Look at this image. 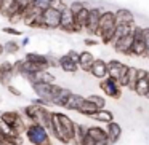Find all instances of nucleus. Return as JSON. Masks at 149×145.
Segmentation results:
<instances>
[{"label":"nucleus","mask_w":149,"mask_h":145,"mask_svg":"<svg viewBox=\"0 0 149 145\" xmlns=\"http://www.w3.org/2000/svg\"><path fill=\"white\" fill-rule=\"evenodd\" d=\"M116 34V18H114V11L104 10L100 18V24H98V32L96 37H100V42L104 45H111Z\"/></svg>","instance_id":"1"},{"label":"nucleus","mask_w":149,"mask_h":145,"mask_svg":"<svg viewBox=\"0 0 149 145\" xmlns=\"http://www.w3.org/2000/svg\"><path fill=\"white\" fill-rule=\"evenodd\" d=\"M24 137L31 145H53L50 132L39 123H27Z\"/></svg>","instance_id":"2"},{"label":"nucleus","mask_w":149,"mask_h":145,"mask_svg":"<svg viewBox=\"0 0 149 145\" xmlns=\"http://www.w3.org/2000/svg\"><path fill=\"white\" fill-rule=\"evenodd\" d=\"M100 88L103 89L104 96L111 97V99H120L122 97V88L119 86L116 78L106 77L103 80H100Z\"/></svg>","instance_id":"3"},{"label":"nucleus","mask_w":149,"mask_h":145,"mask_svg":"<svg viewBox=\"0 0 149 145\" xmlns=\"http://www.w3.org/2000/svg\"><path fill=\"white\" fill-rule=\"evenodd\" d=\"M42 19H43V29L55 30L59 27V23H61V11L50 7L42 11Z\"/></svg>","instance_id":"4"},{"label":"nucleus","mask_w":149,"mask_h":145,"mask_svg":"<svg viewBox=\"0 0 149 145\" xmlns=\"http://www.w3.org/2000/svg\"><path fill=\"white\" fill-rule=\"evenodd\" d=\"M103 8L101 7H91L90 11H88V21H87V26H85V30L88 32V35L91 37H96L98 32V24H100V18L103 14Z\"/></svg>","instance_id":"5"},{"label":"nucleus","mask_w":149,"mask_h":145,"mask_svg":"<svg viewBox=\"0 0 149 145\" xmlns=\"http://www.w3.org/2000/svg\"><path fill=\"white\" fill-rule=\"evenodd\" d=\"M144 54H146V46H144V40H143L141 27L136 26L135 32H133V45H132L130 56H135V58H144Z\"/></svg>","instance_id":"6"},{"label":"nucleus","mask_w":149,"mask_h":145,"mask_svg":"<svg viewBox=\"0 0 149 145\" xmlns=\"http://www.w3.org/2000/svg\"><path fill=\"white\" fill-rule=\"evenodd\" d=\"M133 32H135V30H133ZM132 45H133V34L125 35V37H120V38H117L116 42L111 43V46L114 48V51L119 53V54H123V56H130Z\"/></svg>","instance_id":"7"},{"label":"nucleus","mask_w":149,"mask_h":145,"mask_svg":"<svg viewBox=\"0 0 149 145\" xmlns=\"http://www.w3.org/2000/svg\"><path fill=\"white\" fill-rule=\"evenodd\" d=\"M31 86H32L37 97L43 99L48 105H52V88H53L52 83H42V81H39V83L31 85Z\"/></svg>","instance_id":"8"},{"label":"nucleus","mask_w":149,"mask_h":145,"mask_svg":"<svg viewBox=\"0 0 149 145\" xmlns=\"http://www.w3.org/2000/svg\"><path fill=\"white\" fill-rule=\"evenodd\" d=\"M88 74L91 75V77L98 78V80H103V78L107 77V61H104V59H95L93 64H91L90 67V72Z\"/></svg>","instance_id":"9"},{"label":"nucleus","mask_w":149,"mask_h":145,"mask_svg":"<svg viewBox=\"0 0 149 145\" xmlns=\"http://www.w3.org/2000/svg\"><path fill=\"white\" fill-rule=\"evenodd\" d=\"M58 29L64 34H77L75 26H74V18H72V14L68 10L61 13V23H59Z\"/></svg>","instance_id":"10"},{"label":"nucleus","mask_w":149,"mask_h":145,"mask_svg":"<svg viewBox=\"0 0 149 145\" xmlns=\"http://www.w3.org/2000/svg\"><path fill=\"white\" fill-rule=\"evenodd\" d=\"M58 67L66 74H77L79 72V64H75L68 54L58 56Z\"/></svg>","instance_id":"11"},{"label":"nucleus","mask_w":149,"mask_h":145,"mask_svg":"<svg viewBox=\"0 0 149 145\" xmlns=\"http://www.w3.org/2000/svg\"><path fill=\"white\" fill-rule=\"evenodd\" d=\"M95 56L91 51H88V49H84V51L79 53V70H84V72H90V67L91 64H93L95 61Z\"/></svg>","instance_id":"12"},{"label":"nucleus","mask_w":149,"mask_h":145,"mask_svg":"<svg viewBox=\"0 0 149 145\" xmlns=\"http://www.w3.org/2000/svg\"><path fill=\"white\" fill-rule=\"evenodd\" d=\"M106 134H107V139H109L111 145H114L116 142H119L120 135H122V126L116 121H111L106 124Z\"/></svg>","instance_id":"13"},{"label":"nucleus","mask_w":149,"mask_h":145,"mask_svg":"<svg viewBox=\"0 0 149 145\" xmlns=\"http://www.w3.org/2000/svg\"><path fill=\"white\" fill-rule=\"evenodd\" d=\"M13 13H23V11L18 8L16 0H0V16L8 18Z\"/></svg>","instance_id":"14"},{"label":"nucleus","mask_w":149,"mask_h":145,"mask_svg":"<svg viewBox=\"0 0 149 145\" xmlns=\"http://www.w3.org/2000/svg\"><path fill=\"white\" fill-rule=\"evenodd\" d=\"M88 11H90V8L85 5V7L82 8L77 14L72 16V18H74V26H75L77 34L82 32V30H85V26H87V21H88Z\"/></svg>","instance_id":"15"},{"label":"nucleus","mask_w":149,"mask_h":145,"mask_svg":"<svg viewBox=\"0 0 149 145\" xmlns=\"http://www.w3.org/2000/svg\"><path fill=\"white\" fill-rule=\"evenodd\" d=\"M114 18H116V26L117 24H130L135 23V14L128 10V8H119L114 11Z\"/></svg>","instance_id":"16"},{"label":"nucleus","mask_w":149,"mask_h":145,"mask_svg":"<svg viewBox=\"0 0 149 145\" xmlns=\"http://www.w3.org/2000/svg\"><path fill=\"white\" fill-rule=\"evenodd\" d=\"M90 118L93 120V121L100 123V124L106 126L107 123L114 121V113L111 112V110H107V109H100V110H96V112H95Z\"/></svg>","instance_id":"17"},{"label":"nucleus","mask_w":149,"mask_h":145,"mask_svg":"<svg viewBox=\"0 0 149 145\" xmlns=\"http://www.w3.org/2000/svg\"><path fill=\"white\" fill-rule=\"evenodd\" d=\"M85 100V97L82 96V94H75V93H71L68 97V100H66L64 107L63 109L68 110V112H77V109L80 107V104Z\"/></svg>","instance_id":"18"},{"label":"nucleus","mask_w":149,"mask_h":145,"mask_svg":"<svg viewBox=\"0 0 149 145\" xmlns=\"http://www.w3.org/2000/svg\"><path fill=\"white\" fill-rule=\"evenodd\" d=\"M58 118H59V123H61L63 129L66 131V134H68L69 137L72 139V135H74V126H75V121L68 115V113H64V112H58Z\"/></svg>","instance_id":"19"},{"label":"nucleus","mask_w":149,"mask_h":145,"mask_svg":"<svg viewBox=\"0 0 149 145\" xmlns=\"http://www.w3.org/2000/svg\"><path fill=\"white\" fill-rule=\"evenodd\" d=\"M72 91L71 89H68V88H64L63 86L61 89L58 91V93L53 96V99H52V107L55 105V107H64V104H66V100H68V97H69V94H71Z\"/></svg>","instance_id":"20"},{"label":"nucleus","mask_w":149,"mask_h":145,"mask_svg":"<svg viewBox=\"0 0 149 145\" xmlns=\"http://www.w3.org/2000/svg\"><path fill=\"white\" fill-rule=\"evenodd\" d=\"M24 59L29 62H34V64H40V65H47V67L50 69L48 65V54H43V53H36V51H31L27 53L26 56H24Z\"/></svg>","instance_id":"21"},{"label":"nucleus","mask_w":149,"mask_h":145,"mask_svg":"<svg viewBox=\"0 0 149 145\" xmlns=\"http://www.w3.org/2000/svg\"><path fill=\"white\" fill-rule=\"evenodd\" d=\"M123 64H125V62L119 61V59H111V61H107V77L116 78L117 80V77H119L120 70H122Z\"/></svg>","instance_id":"22"},{"label":"nucleus","mask_w":149,"mask_h":145,"mask_svg":"<svg viewBox=\"0 0 149 145\" xmlns=\"http://www.w3.org/2000/svg\"><path fill=\"white\" fill-rule=\"evenodd\" d=\"M88 134V124H84V123H75L74 126V135H72V144L79 145L84 135Z\"/></svg>","instance_id":"23"},{"label":"nucleus","mask_w":149,"mask_h":145,"mask_svg":"<svg viewBox=\"0 0 149 145\" xmlns=\"http://www.w3.org/2000/svg\"><path fill=\"white\" fill-rule=\"evenodd\" d=\"M21 116L23 115H21L19 110H5V112H0V118L3 120L7 124H10V126H13Z\"/></svg>","instance_id":"24"},{"label":"nucleus","mask_w":149,"mask_h":145,"mask_svg":"<svg viewBox=\"0 0 149 145\" xmlns=\"http://www.w3.org/2000/svg\"><path fill=\"white\" fill-rule=\"evenodd\" d=\"M96 110H98V109H96V105H95L93 102H90V100H88L87 97H85V100L80 104V107L77 109V113H80V115L88 116V118H90V116L93 115V113L96 112Z\"/></svg>","instance_id":"25"},{"label":"nucleus","mask_w":149,"mask_h":145,"mask_svg":"<svg viewBox=\"0 0 149 145\" xmlns=\"http://www.w3.org/2000/svg\"><path fill=\"white\" fill-rule=\"evenodd\" d=\"M136 81H138V67L128 65V70H127V88L130 91H133Z\"/></svg>","instance_id":"26"},{"label":"nucleus","mask_w":149,"mask_h":145,"mask_svg":"<svg viewBox=\"0 0 149 145\" xmlns=\"http://www.w3.org/2000/svg\"><path fill=\"white\" fill-rule=\"evenodd\" d=\"M148 89H149L148 77H146V78H138V81H136L135 88H133V93H135L136 96L144 97V96H146V93H148Z\"/></svg>","instance_id":"27"},{"label":"nucleus","mask_w":149,"mask_h":145,"mask_svg":"<svg viewBox=\"0 0 149 145\" xmlns=\"http://www.w3.org/2000/svg\"><path fill=\"white\" fill-rule=\"evenodd\" d=\"M88 135L93 137L95 140H101V139H106V129L103 126H88Z\"/></svg>","instance_id":"28"},{"label":"nucleus","mask_w":149,"mask_h":145,"mask_svg":"<svg viewBox=\"0 0 149 145\" xmlns=\"http://www.w3.org/2000/svg\"><path fill=\"white\" fill-rule=\"evenodd\" d=\"M39 81L53 85V83H56V77L50 70H42V72H37L36 74V83H39Z\"/></svg>","instance_id":"29"},{"label":"nucleus","mask_w":149,"mask_h":145,"mask_svg":"<svg viewBox=\"0 0 149 145\" xmlns=\"http://www.w3.org/2000/svg\"><path fill=\"white\" fill-rule=\"evenodd\" d=\"M21 49V45L16 42V40H7V42L3 43V53L5 54H16V53H19Z\"/></svg>","instance_id":"30"},{"label":"nucleus","mask_w":149,"mask_h":145,"mask_svg":"<svg viewBox=\"0 0 149 145\" xmlns=\"http://www.w3.org/2000/svg\"><path fill=\"white\" fill-rule=\"evenodd\" d=\"M90 102H93L95 105H96V109H106V97L100 96V94H90V96L87 97Z\"/></svg>","instance_id":"31"},{"label":"nucleus","mask_w":149,"mask_h":145,"mask_svg":"<svg viewBox=\"0 0 149 145\" xmlns=\"http://www.w3.org/2000/svg\"><path fill=\"white\" fill-rule=\"evenodd\" d=\"M84 7H85L84 2H80V0H74V2H71V3L68 5V11L72 14V16H74V14H77Z\"/></svg>","instance_id":"32"},{"label":"nucleus","mask_w":149,"mask_h":145,"mask_svg":"<svg viewBox=\"0 0 149 145\" xmlns=\"http://www.w3.org/2000/svg\"><path fill=\"white\" fill-rule=\"evenodd\" d=\"M55 2H56V0H32V3L36 5L40 11H43V10H47V8L53 7Z\"/></svg>","instance_id":"33"},{"label":"nucleus","mask_w":149,"mask_h":145,"mask_svg":"<svg viewBox=\"0 0 149 145\" xmlns=\"http://www.w3.org/2000/svg\"><path fill=\"white\" fill-rule=\"evenodd\" d=\"M13 77H15L13 74H8V72H0V85L7 88L8 85H11Z\"/></svg>","instance_id":"34"},{"label":"nucleus","mask_w":149,"mask_h":145,"mask_svg":"<svg viewBox=\"0 0 149 145\" xmlns=\"http://www.w3.org/2000/svg\"><path fill=\"white\" fill-rule=\"evenodd\" d=\"M141 34H143V40H144V46H146L144 58L149 59V27H141Z\"/></svg>","instance_id":"35"},{"label":"nucleus","mask_w":149,"mask_h":145,"mask_svg":"<svg viewBox=\"0 0 149 145\" xmlns=\"http://www.w3.org/2000/svg\"><path fill=\"white\" fill-rule=\"evenodd\" d=\"M0 72H8V74H13V62H11V61L0 62Z\"/></svg>","instance_id":"36"},{"label":"nucleus","mask_w":149,"mask_h":145,"mask_svg":"<svg viewBox=\"0 0 149 145\" xmlns=\"http://www.w3.org/2000/svg\"><path fill=\"white\" fill-rule=\"evenodd\" d=\"M2 32H3V34H8V35H13V37L23 35V32H21V30H18L16 27H3V29H2Z\"/></svg>","instance_id":"37"},{"label":"nucleus","mask_w":149,"mask_h":145,"mask_svg":"<svg viewBox=\"0 0 149 145\" xmlns=\"http://www.w3.org/2000/svg\"><path fill=\"white\" fill-rule=\"evenodd\" d=\"M53 8H56L58 11H61V13H63V11L68 10V3H66L64 0H56L55 3H53Z\"/></svg>","instance_id":"38"},{"label":"nucleus","mask_w":149,"mask_h":145,"mask_svg":"<svg viewBox=\"0 0 149 145\" xmlns=\"http://www.w3.org/2000/svg\"><path fill=\"white\" fill-rule=\"evenodd\" d=\"M7 91L11 94V96H16V97H21V96H23L21 89H18L16 86H13V85H8V86H7Z\"/></svg>","instance_id":"39"},{"label":"nucleus","mask_w":149,"mask_h":145,"mask_svg":"<svg viewBox=\"0 0 149 145\" xmlns=\"http://www.w3.org/2000/svg\"><path fill=\"white\" fill-rule=\"evenodd\" d=\"M95 142H96V140L87 134V135H84V137H82V140H80V144H79V145H95Z\"/></svg>","instance_id":"40"},{"label":"nucleus","mask_w":149,"mask_h":145,"mask_svg":"<svg viewBox=\"0 0 149 145\" xmlns=\"http://www.w3.org/2000/svg\"><path fill=\"white\" fill-rule=\"evenodd\" d=\"M79 53H80V51H77V49H69L66 54H68L69 58H71L72 61L75 62V64H79Z\"/></svg>","instance_id":"41"},{"label":"nucleus","mask_w":149,"mask_h":145,"mask_svg":"<svg viewBox=\"0 0 149 145\" xmlns=\"http://www.w3.org/2000/svg\"><path fill=\"white\" fill-rule=\"evenodd\" d=\"M31 3H32V0H16V5H18V8H19L21 11H23L24 8H27Z\"/></svg>","instance_id":"42"},{"label":"nucleus","mask_w":149,"mask_h":145,"mask_svg":"<svg viewBox=\"0 0 149 145\" xmlns=\"http://www.w3.org/2000/svg\"><path fill=\"white\" fill-rule=\"evenodd\" d=\"M100 40H95L93 37H88V38H85L84 40V45L85 46H96V45H100Z\"/></svg>","instance_id":"43"},{"label":"nucleus","mask_w":149,"mask_h":145,"mask_svg":"<svg viewBox=\"0 0 149 145\" xmlns=\"http://www.w3.org/2000/svg\"><path fill=\"white\" fill-rule=\"evenodd\" d=\"M31 102H32V104H36V105H40V107H50L48 104H47L43 99H40V97H34V99L31 100Z\"/></svg>","instance_id":"44"},{"label":"nucleus","mask_w":149,"mask_h":145,"mask_svg":"<svg viewBox=\"0 0 149 145\" xmlns=\"http://www.w3.org/2000/svg\"><path fill=\"white\" fill-rule=\"evenodd\" d=\"M95 145H111V142H109V139H101V140H96L95 142Z\"/></svg>","instance_id":"45"},{"label":"nucleus","mask_w":149,"mask_h":145,"mask_svg":"<svg viewBox=\"0 0 149 145\" xmlns=\"http://www.w3.org/2000/svg\"><path fill=\"white\" fill-rule=\"evenodd\" d=\"M0 145H19V144H16V142L10 140V139H5V140H0Z\"/></svg>","instance_id":"46"},{"label":"nucleus","mask_w":149,"mask_h":145,"mask_svg":"<svg viewBox=\"0 0 149 145\" xmlns=\"http://www.w3.org/2000/svg\"><path fill=\"white\" fill-rule=\"evenodd\" d=\"M148 77V70L144 69H138V78H146Z\"/></svg>","instance_id":"47"},{"label":"nucleus","mask_w":149,"mask_h":145,"mask_svg":"<svg viewBox=\"0 0 149 145\" xmlns=\"http://www.w3.org/2000/svg\"><path fill=\"white\" fill-rule=\"evenodd\" d=\"M29 43H31V38H29V37H24L23 42H21L19 45H21V46H26V45H29Z\"/></svg>","instance_id":"48"},{"label":"nucleus","mask_w":149,"mask_h":145,"mask_svg":"<svg viewBox=\"0 0 149 145\" xmlns=\"http://www.w3.org/2000/svg\"><path fill=\"white\" fill-rule=\"evenodd\" d=\"M5 139H7V134H5L2 129H0V140H5Z\"/></svg>","instance_id":"49"},{"label":"nucleus","mask_w":149,"mask_h":145,"mask_svg":"<svg viewBox=\"0 0 149 145\" xmlns=\"http://www.w3.org/2000/svg\"><path fill=\"white\" fill-rule=\"evenodd\" d=\"M5 53H3V43H0V56H3Z\"/></svg>","instance_id":"50"},{"label":"nucleus","mask_w":149,"mask_h":145,"mask_svg":"<svg viewBox=\"0 0 149 145\" xmlns=\"http://www.w3.org/2000/svg\"><path fill=\"white\" fill-rule=\"evenodd\" d=\"M144 97H146V99H149V89H148V93H146V96H144Z\"/></svg>","instance_id":"51"}]
</instances>
